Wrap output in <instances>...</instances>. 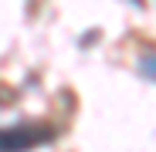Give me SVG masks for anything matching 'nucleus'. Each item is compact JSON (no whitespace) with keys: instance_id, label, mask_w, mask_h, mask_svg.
<instances>
[{"instance_id":"obj_1","label":"nucleus","mask_w":156,"mask_h":152,"mask_svg":"<svg viewBox=\"0 0 156 152\" xmlns=\"http://www.w3.org/2000/svg\"><path fill=\"white\" fill-rule=\"evenodd\" d=\"M51 135L48 125H14V129H0V152H24V149H34L44 145Z\"/></svg>"},{"instance_id":"obj_2","label":"nucleus","mask_w":156,"mask_h":152,"mask_svg":"<svg viewBox=\"0 0 156 152\" xmlns=\"http://www.w3.org/2000/svg\"><path fill=\"white\" fill-rule=\"evenodd\" d=\"M139 71L146 74L149 81H156V47H153V51H146V54L139 58Z\"/></svg>"}]
</instances>
